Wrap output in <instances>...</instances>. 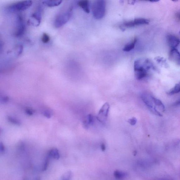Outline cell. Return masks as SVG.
I'll return each instance as SVG.
<instances>
[{
	"label": "cell",
	"instance_id": "cell-1",
	"mask_svg": "<svg viewBox=\"0 0 180 180\" xmlns=\"http://www.w3.org/2000/svg\"><path fill=\"white\" fill-rule=\"evenodd\" d=\"M142 101L154 114L162 117L165 111V106L162 101L147 93L141 95Z\"/></svg>",
	"mask_w": 180,
	"mask_h": 180
},
{
	"label": "cell",
	"instance_id": "cell-2",
	"mask_svg": "<svg viewBox=\"0 0 180 180\" xmlns=\"http://www.w3.org/2000/svg\"><path fill=\"white\" fill-rule=\"evenodd\" d=\"M135 77L138 80L146 77L150 70H155L156 68L152 61L149 59L136 60L134 66Z\"/></svg>",
	"mask_w": 180,
	"mask_h": 180
},
{
	"label": "cell",
	"instance_id": "cell-3",
	"mask_svg": "<svg viewBox=\"0 0 180 180\" xmlns=\"http://www.w3.org/2000/svg\"><path fill=\"white\" fill-rule=\"evenodd\" d=\"M73 8L72 5L68 6L63 8L57 14L54 21L55 27L58 28L62 27L69 21L72 16Z\"/></svg>",
	"mask_w": 180,
	"mask_h": 180
},
{
	"label": "cell",
	"instance_id": "cell-4",
	"mask_svg": "<svg viewBox=\"0 0 180 180\" xmlns=\"http://www.w3.org/2000/svg\"><path fill=\"white\" fill-rule=\"evenodd\" d=\"M32 4L33 2L31 1H21L8 5L5 9L9 13H16L28 9Z\"/></svg>",
	"mask_w": 180,
	"mask_h": 180
},
{
	"label": "cell",
	"instance_id": "cell-5",
	"mask_svg": "<svg viewBox=\"0 0 180 180\" xmlns=\"http://www.w3.org/2000/svg\"><path fill=\"white\" fill-rule=\"evenodd\" d=\"M106 11V4L103 0L95 1L93 4V14L97 19H101L105 15Z\"/></svg>",
	"mask_w": 180,
	"mask_h": 180
},
{
	"label": "cell",
	"instance_id": "cell-6",
	"mask_svg": "<svg viewBox=\"0 0 180 180\" xmlns=\"http://www.w3.org/2000/svg\"><path fill=\"white\" fill-rule=\"evenodd\" d=\"M26 25L24 19L21 14H17L15 21L14 35L16 37L22 36L25 33Z\"/></svg>",
	"mask_w": 180,
	"mask_h": 180
},
{
	"label": "cell",
	"instance_id": "cell-7",
	"mask_svg": "<svg viewBox=\"0 0 180 180\" xmlns=\"http://www.w3.org/2000/svg\"><path fill=\"white\" fill-rule=\"evenodd\" d=\"M42 8L41 6L39 5L34 13L31 14L28 22L30 25L35 27L40 25L41 21Z\"/></svg>",
	"mask_w": 180,
	"mask_h": 180
},
{
	"label": "cell",
	"instance_id": "cell-8",
	"mask_svg": "<svg viewBox=\"0 0 180 180\" xmlns=\"http://www.w3.org/2000/svg\"><path fill=\"white\" fill-rule=\"evenodd\" d=\"M149 20L143 19L138 18L132 21H126L124 22L120 26L121 29L129 28L134 27L136 26L147 25L149 24Z\"/></svg>",
	"mask_w": 180,
	"mask_h": 180
},
{
	"label": "cell",
	"instance_id": "cell-9",
	"mask_svg": "<svg viewBox=\"0 0 180 180\" xmlns=\"http://www.w3.org/2000/svg\"><path fill=\"white\" fill-rule=\"evenodd\" d=\"M109 105L108 103H106L102 107L98 113L97 119L98 121L102 124L105 123L109 115Z\"/></svg>",
	"mask_w": 180,
	"mask_h": 180
},
{
	"label": "cell",
	"instance_id": "cell-10",
	"mask_svg": "<svg viewBox=\"0 0 180 180\" xmlns=\"http://www.w3.org/2000/svg\"><path fill=\"white\" fill-rule=\"evenodd\" d=\"M167 40L168 45L171 49H176L180 44V40L175 35L168 34L167 36Z\"/></svg>",
	"mask_w": 180,
	"mask_h": 180
},
{
	"label": "cell",
	"instance_id": "cell-11",
	"mask_svg": "<svg viewBox=\"0 0 180 180\" xmlns=\"http://www.w3.org/2000/svg\"><path fill=\"white\" fill-rule=\"evenodd\" d=\"M169 59L171 62L180 66V53L177 49L170 50Z\"/></svg>",
	"mask_w": 180,
	"mask_h": 180
},
{
	"label": "cell",
	"instance_id": "cell-12",
	"mask_svg": "<svg viewBox=\"0 0 180 180\" xmlns=\"http://www.w3.org/2000/svg\"><path fill=\"white\" fill-rule=\"evenodd\" d=\"M94 118L93 116L91 114L87 115L84 118L83 121V125L85 128L88 129L90 126L93 124Z\"/></svg>",
	"mask_w": 180,
	"mask_h": 180
},
{
	"label": "cell",
	"instance_id": "cell-13",
	"mask_svg": "<svg viewBox=\"0 0 180 180\" xmlns=\"http://www.w3.org/2000/svg\"><path fill=\"white\" fill-rule=\"evenodd\" d=\"M47 156L50 158L58 160L60 158V154L59 151L56 148H53L49 150Z\"/></svg>",
	"mask_w": 180,
	"mask_h": 180
},
{
	"label": "cell",
	"instance_id": "cell-14",
	"mask_svg": "<svg viewBox=\"0 0 180 180\" xmlns=\"http://www.w3.org/2000/svg\"><path fill=\"white\" fill-rule=\"evenodd\" d=\"M42 3L43 4L49 7H53L58 6L61 4L62 1H43Z\"/></svg>",
	"mask_w": 180,
	"mask_h": 180
},
{
	"label": "cell",
	"instance_id": "cell-15",
	"mask_svg": "<svg viewBox=\"0 0 180 180\" xmlns=\"http://www.w3.org/2000/svg\"><path fill=\"white\" fill-rule=\"evenodd\" d=\"M78 5L87 13H89V2L88 1H80L78 2Z\"/></svg>",
	"mask_w": 180,
	"mask_h": 180
},
{
	"label": "cell",
	"instance_id": "cell-16",
	"mask_svg": "<svg viewBox=\"0 0 180 180\" xmlns=\"http://www.w3.org/2000/svg\"><path fill=\"white\" fill-rule=\"evenodd\" d=\"M137 41V39L136 37H135V38L133 39L131 42L128 43L127 44L124 46L123 50L126 52H129L131 51L135 48Z\"/></svg>",
	"mask_w": 180,
	"mask_h": 180
},
{
	"label": "cell",
	"instance_id": "cell-17",
	"mask_svg": "<svg viewBox=\"0 0 180 180\" xmlns=\"http://www.w3.org/2000/svg\"><path fill=\"white\" fill-rule=\"evenodd\" d=\"M180 92V82L176 84L172 88L168 91L167 94L168 95H172L178 93Z\"/></svg>",
	"mask_w": 180,
	"mask_h": 180
},
{
	"label": "cell",
	"instance_id": "cell-18",
	"mask_svg": "<svg viewBox=\"0 0 180 180\" xmlns=\"http://www.w3.org/2000/svg\"><path fill=\"white\" fill-rule=\"evenodd\" d=\"M114 175L116 179L118 180H122L126 177L127 174L123 171L116 170L114 171Z\"/></svg>",
	"mask_w": 180,
	"mask_h": 180
},
{
	"label": "cell",
	"instance_id": "cell-19",
	"mask_svg": "<svg viewBox=\"0 0 180 180\" xmlns=\"http://www.w3.org/2000/svg\"><path fill=\"white\" fill-rule=\"evenodd\" d=\"M155 60L156 62H158L160 65L164 66L165 68L168 67V65L167 61L164 58L160 57H157L156 58Z\"/></svg>",
	"mask_w": 180,
	"mask_h": 180
},
{
	"label": "cell",
	"instance_id": "cell-20",
	"mask_svg": "<svg viewBox=\"0 0 180 180\" xmlns=\"http://www.w3.org/2000/svg\"><path fill=\"white\" fill-rule=\"evenodd\" d=\"M8 120L10 123L16 125L20 126L21 124V121L16 118L11 117V116H8Z\"/></svg>",
	"mask_w": 180,
	"mask_h": 180
},
{
	"label": "cell",
	"instance_id": "cell-21",
	"mask_svg": "<svg viewBox=\"0 0 180 180\" xmlns=\"http://www.w3.org/2000/svg\"><path fill=\"white\" fill-rule=\"evenodd\" d=\"M50 158L48 156H46L41 168V171H45L47 169L49 164V159Z\"/></svg>",
	"mask_w": 180,
	"mask_h": 180
},
{
	"label": "cell",
	"instance_id": "cell-22",
	"mask_svg": "<svg viewBox=\"0 0 180 180\" xmlns=\"http://www.w3.org/2000/svg\"><path fill=\"white\" fill-rule=\"evenodd\" d=\"M72 176L71 171H68L63 174L62 177V180H70Z\"/></svg>",
	"mask_w": 180,
	"mask_h": 180
},
{
	"label": "cell",
	"instance_id": "cell-23",
	"mask_svg": "<svg viewBox=\"0 0 180 180\" xmlns=\"http://www.w3.org/2000/svg\"><path fill=\"white\" fill-rule=\"evenodd\" d=\"M50 39L49 35L46 33H43L41 37L42 41L44 43H47L50 41Z\"/></svg>",
	"mask_w": 180,
	"mask_h": 180
},
{
	"label": "cell",
	"instance_id": "cell-24",
	"mask_svg": "<svg viewBox=\"0 0 180 180\" xmlns=\"http://www.w3.org/2000/svg\"><path fill=\"white\" fill-rule=\"evenodd\" d=\"M42 114L46 118H50L52 115V112L51 110L49 109H45L42 111Z\"/></svg>",
	"mask_w": 180,
	"mask_h": 180
},
{
	"label": "cell",
	"instance_id": "cell-25",
	"mask_svg": "<svg viewBox=\"0 0 180 180\" xmlns=\"http://www.w3.org/2000/svg\"><path fill=\"white\" fill-rule=\"evenodd\" d=\"M128 122L130 125L133 126L135 125L137 122V119L133 117L129 119Z\"/></svg>",
	"mask_w": 180,
	"mask_h": 180
},
{
	"label": "cell",
	"instance_id": "cell-26",
	"mask_svg": "<svg viewBox=\"0 0 180 180\" xmlns=\"http://www.w3.org/2000/svg\"><path fill=\"white\" fill-rule=\"evenodd\" d=\"M25 112L27 114L29 115H33L35 113V111L33 109H27L25 110Z\"/></svg>",
	"mask_w": 180,
	"mask_h": 180
},
{
	"label": "cell",
	"instance_id": "cell-27",
	"mask_svg": "<svg viewBox=\"0 0 180 180\" xmlns=\"http://www.w3.org/2000/svg\"><path fill=\"white\" fill-rule=\"evenodd\" d=\"M8 100H9V98L6 96H3L1 98V102L3 103H7Z\"/></svg>",
	"mask_w": 180,
	"mask_h": 180
},
{
	"label": "cell",
	"instance_id": "cell-28",
	"mask_svg": "<svg viewBox=\"0 0 180 180\" xmlns=\"http://www.w3.org/2000/svg\"><path fill=\"white\" fill-rule=\"evenodd\" d=\"M175 17L177 21L180 22V11L177 12L175 14Z\"/></svg>",
	"mask_w": 180,
	"mask_h": 180
},
{
	"label": "cell",
	"instance_id": "cell-29",
	"mask_svg": "<svg viewBox=\"0 0 180 180\" xmlns=\"http://www.w3.org/2000/svg\"><path fill=\"white\" fill-rule=\"evenodd\" d=\"M5 151V147L3 144L2 143L0 144V152L1 153H4Z\"/></svg>",
	"mask_w": 180,
	"mask_h": 180
},
{
	"label": "cell",
	"instance_id": "cell-30",
	"mask_svg": "<svg viewBox=\"0 0 180 180\" xmlns=\"http://www.w3.org/2000/svg\"><path fill=\"white\" fill-rule=\"evenodd\" d=\"M173 106H178L180 105V98L176 102L174 103L173 104Z\"/></svg>",
	"mask_w": 180,
	"mask_h": 180
},
{
	"label": "cell",
	"instance_id": "cell-31",
	"mask_svg": "<svg viewBox=\"0 0 180 180\" xmlns=\"http://www.w3.org/2000/svg\"><path fill=\"white\" fill-rule=\"evenodd\" d=\"M101 149L103 151H105L106 149V146L105 145L104 143H102L101 144Z\"/></svg>",
	"mask_w": 180,
	"mask_h": 180
},
{
	"label": "cell",
	"instance_id": "cell-32",
	"mask_svg": "<svg viewBox=\"0 0 180 180\" xmlns=\"http://www.w3.org/2000/svg\"><path fill=\"white\" fill-rule=\"evenodd\" d=\"M179 34H180V32H179Z\"/></svg>",
	"mask_w": 180,
	"mask_h": 180
}]
</instances>
